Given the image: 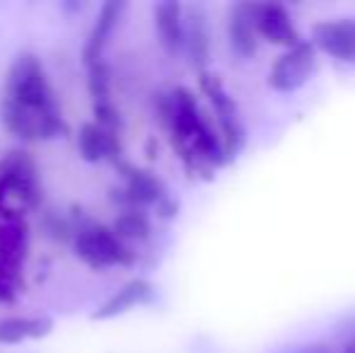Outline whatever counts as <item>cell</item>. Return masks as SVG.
Listing matches in <instances>:
<instances>
[{"mask_svg":"<svg viewBox=\"0 0 355 353\" xmlns=\"http://www.w3.org/2000/svg\"><path fill=\"white\" fill-rule=\"evenodd\" d=\"M3 123L22 141H49L66 133L61 107L42 61L34 53H19L5 80Z\"/></svg>","mask_w":355,"mask_h":353,"instance_id":"6da1fadb","label":"cell"},{"mask_svg":"<svg viewBox=\"0 0 355 353\" xmlns=\"http://www.w3.org/2000/svg\"><path fill=\"white\" fill-rule=\"evenodd\" d=\"M157 112L162 123L172 133V146L182 162L193 175L211 177L215 167L225 165V150L220 136H215L206 121L196 97L187 87H177L157 97Z\"/></svg>","mask_w":355,"mask_h":353,"instance_id":"7a4b0ae2","label":"cell"},{"mask_svg":"<svg viewBox=\"0 0 355 353\" xmlns=\"http://www.w3.org/2000/svg\"><path fill=\"white\" fill-rule=\"evenodd\" d=\"M29 252V225L22 213H0V305L17 300L22 266Z\"/></svg>","mask_w":355,"mask_h":353,"instance_id":"3957f363","label":"cell"},{"mask_svg":"<svg viewBox=\"0 0 355 353\" xmlns=\"http://www.w3.org/2000/svg\"><path fill=\"white\" fill-rule=\"evenodd\" d=\"M15 201L22 208H37L42 203L39 167L24 150H10L0 160V213Z\"/></svg>","mask_w":355,"mask_h":353,"instance_id":"277c9868","label":"cell"},{"mask_svg":"<svg viewBox=\"0 0 355 353\" xmlns=\"http://www.w3.org/2000/svg\"><path fill=\"white\" fill-rule=\"evenodd\" d=\"M75 255L94 271H104L112 266H131L136 264V252L114 235L112 227L85 223L75 230Z\"/></svg>","mask_w":355,"mask_h":353,"instance_id":"5b68a950","label":"cell"},{"mask_svg":"<svg viewBox=\"0 0 355 353\" xmlns=\"http://www.w3.org/2000/svg\"><path fill=\"white\" fill-rule=\"evenodd\" d=\"M116 167L123 177V187L114 189L112 198L121 203L123 211H145L148 206H157L162 216H174L177 203L169 198L167 187L159 182V177L143 167L128 165L126 160H121Z\"/></svg>","mask_w":355,"mask_h":353,"instance_id":"8992f818","label":"cell"},{"mask_svg":"<svg viewBox=\"0 0 355 353\" xmlns=\"http://www.w3.org/2000/svg\"><path fill=\"white\" fill-rule=\"evenodd\" d=\"M198 85H201L203 94L208 97L211 102L215 117H218V123H220V143H223V150H225V160H232L234 155L239 153V148L244 146V126L239 121V112H237V104L232 102L227 92L223 87V80H220L215 73H208V71H201L198 76Z\"/></svg>","mask_w":355,"mask_h":353,"instance_id":"52a82bcc","label":"cell"},{"mask_svg":"<svg viewBox=\"0 0 355 353\" xmlns=\"http://www.w3.org/2000/svg\"><path fill=\"white\" fill-rule=\"evenodd\" d=\"M314 68H317V49L312 46V42H300L276 58L268 73V83L276 92H293L312 78Z\"/></svg>","mask_w":355,"mask_h":353,"instance_id":"ba28073f","label":"cell"},{"mask_svg":"<svg viewBox=\"0 0 355 353\" xmlns=\"http://www.w3.org/2000/svg\"><path fill=\"white\" fill-rule=\"evenodd\" d=\"M312 46L338 61H355V19H329L312 29Z\"/></svg>","mask_w":355,"mask_h":353,"instance_id":"9c48e42d","label":"cell"},{"mask_svg":"<svg viewBox=\"0 0 355 353\" xmlns=\"http://www.w3.org/2000/svg\"><path fill=\"white\" fill-rule=\"evenodd\" d=\"M257 32L268 44H278V46H288V49L302 42L293 19H290L288 8L281 3L257 5Z\"/></svg>","mask_w":355,"mask_h":353,"instance_id":"30bf717a","label":"cell"},{"mask_svg":"<svg viewBox=\"0 0 355 353\" xmlns=\"http://www.w3.org/2000/svg\"><path fill=\"white\" fill-rule=\"evenodd\" d=\"M184 49L191 56V63L206 71L211 61V24L203 8L191 5L184 10Z\"/></svg>","mask_w":355,"mask_h":353,"instance_id":"8fae6325","label":"cell"},{"mask_svg":"<svg viewBox=\"0 0 355 353\" xmlns=\"http://www.w3.org/2000/svg\"><path fill=\"white\" fill-rule=\"evenodd\" d=\"M230 46L239 58H252L259 46L257 3H237L230 10Z\"/></svg>","mask_w":355,"mask_h":353,"instance_id":"7c38bea8","label":"cell"},{"mask_svg":"<svg viewBox=\"0 0 355 353\" xmlns=\"http://www.w3.org/2000/svg\"><path fill=\"white\" fill-rule=\"evenodd\" d=\"M123 12H126V3H123V0H107V3L102 5V10H99V15H97V22L89 29L87 44H85V49H83L85 66L104 58V49H107L109 39H112L114 29L121 22Z\"/></svg>","mask_w":355,"mask_h":353,"instance_id":"4fadbf2b","label":"cell"},{"mask_svg":"<svg viewBox=\"0 0 355 353\" xmlns=\"http://www.w3.org/2000/svg\"><path fill=\"white\" fill-rule=\"evenodd\" d=\"M78 148H80V155L87 162L112 160L114 165H119L123 160V148L121 141H119V133L104 131L94 121H87L80 126Z\"/></svg>","mask_w":355,"mask_h":353,"instance_id":"5bb4252c","label":"cell"},{"mask_svg":"<svg viewBox=\"0 0 355 353\" xmlns=\"http://www.w3.org/2000/svg\"><path fill=\"white\" fill-rule=\"evenodd\" d=\"M153 298H155L153 283L145 281V278H133V281L123 283V286L119 288V291L114 293L97 312H94L92 320H99V322L114 320V317H119V315H126V312L133 310V307L145 305V302H150Z\"/></svg>","mask_w":355,"mask_h":353,"instance_id":"9a60e30c","label":"cell"},{"mask_svg":"<svg viewBox=\"0 0 355 353\" xmlns=\"http://www.w3.org/2000/svg\"><path fill=\"white\" fill-rule=\"evenodd\" d=\"M155 27L159 34V44L169 53H179L184 49V8L177 0H164L155 5Z\"/></svg>","mask_w":355,"mask_h":353,"instance_id":"2e32d148","label":"cell"},{"mask_svg":"<svg viewBox=\"0 0 355 353\" xmlns=\"http://www.w3.org/2000/svg\"><path fill=\"white\" fill-rule=\"evenodd\" d=\"M53 329L49 317H5L0 320V344H22L29 339H42Z\"/></svg>","mask_w":355,"mask_h":353,"instance_id":"e0dca14e","label":"cell"},{"mask_svg":"<svg viewBox=\"0 0 355 353\" xmlns=\"http://www.w3.org/2000/svg\"><path fill=\"white\" fill-rule=\"evenodd\" d=\"M114 235L119 240H123L128 245L131 240H148L153 225H150V218L145 211H121L114 221Z\"/></svg>","mask_w":355,"mask_h":353,"instance_id":"ac0fdd59","label":"cell"},{"mask_svg":"<svg viewBox=\"0 0 355 353\" xmlns=\"http://www.w3.org/2000/svg\"><path fill=\"white\" fill-rule=\"evenodd\" d=\"M87 89L92 97V107L112 102V76H109V66L104 63V58L87 66Z\"/></svg>","mask_w":355,"mask_h":353,"instance_id":"d6986e66","label":"cell"},{"mask_svg":"<svg viewBox=\"0 0 355 353\" xmlns=\"http://www.w3.org/2000/svg\"><path fill=\"white\" fill-rule=\"evenodd\" d=\"M302 353H329L327 346H309V349H304Z\"/></svg>","mask_w":355,"mask_h":353,"instance_id":"ffe728a7","label":"cell"},{"mask_svg":"<svg viewBox=\"0 0 355 353\" xmlns=\"http://www.w3.org/2000/svg\"><path fill=\"white\" fill-rule=\"evenodd\" d=\"M341 353H355V339L348 341V344L343 346V351H341Z\"/></svg>","mask_w":355,"mask_h":353,"instance_id":"44dd1931","label":"cell"}]
</instances>
